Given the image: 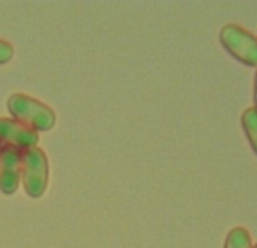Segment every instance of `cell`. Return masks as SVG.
I'll list each match as a JSON object with an SVG mask.
<instances>
[{"label": "cell", "mask_w": 257, "mask_h": 248, "mask_svg": "<svg viewBox=\"0 0 257 248\" xmlns=\"http://www.w3.org/2000/svg\"><path fill=\"white\" fill-rule=\"evenodd\" d=\"M8 109L14 119L37 132H47L53 129L56 122V115L52 107L26 94H13L8 100Z\"/></svg>", "instance_id": "1"}, {"label": "cell", "mask_w": 257, "mask_h": 248, "mask_svg": "<svg viewBox=\"0 0 257 248\" xmlns=\"http://www.w3.org/2000/svg\"><path fill=\"white\" fill-rule=\"evenodd\" d=\"M20 171L25 191L32 198L41 197L49 183V161L40 147H29L22 150Z\"/></svg>", "instance_id": "2"}, {"label": "cell", "mask_w": 257, "mask_h": 248, "mask_svg": "<svg viewBox=\"0 0 257 248\" xmlns=\"http://www.w3.org/2000/svg\"><path fill=\"white\" fill-rule=\"evenodd\" d=\"M221 41L225 49L239 61L257 65V40L239 26H225L221 31Z\"/></svg>", "instance_id": "3"}, {"label": "cell", "mask_w": 257, "mask_h": 248, "mask_svg": "<svg viewBox=\"0 0 257 248\" xmlns=\"http://www.w3.org/2000/svg\"><path fill=\"white\" fill-rule=\"evenodd\" d=\"M40 141L38 132L25 126L23 122L13 118H0V144L25 150L37 147Z\"/></svg>", "instance_id": "4"}, {"label": "cell", "mask_w": 257, "mask_h": 248, "mask_svg": "<svg viewBox=\"0 0 257 248\" xmlns=\"http://www.w3.org/2000/svg\"><path fill=\"white\" fill-rule=\"evenodd\" d=\"M22 150L10 146L0 149V191L7 195L17 192L22 171H20Z\"/></svg>", "instance_id": "5"}, {"label": "cell", "mask_w": 257, "mask_h": 248, "mask_svg": "<svg viewBox=\"0 0 257 248\" xmlns=\"http://www.w3.org/2000/svg\"><path fill=\"white\" fill-rule=\"evenodd\" d=\"M242 122L248 140L257 153V109H246L242 115Z\"/></svg>", "instance_id": "6"}, {"label": "cell", "mask_w": 257, "mask_h": 248, "mask_svg": "<svg viewBox=\"0 0 257 248\" xmlns=\"http://www.w3.org/2000/svg\"><path fill=\"white\" fill-rule=\"evenodd\" d=\"M225 248H251V240H249V234L246 233V230L240 227L233 228L227 236Z\"/></svg>", "instance_id": "7"}, {"label": "cell", "mask_w": 257, "mask_h": 248, "mask_svg": "<svg viewBox=\"0 0 257 248\" xmlns=\"http://www.w3.org/2000/svg\"><path fill=\"white\" fill-rule=\"evenodd\" d=\"M14 56V47L5 40H0V64H7Z\"/></svg>", "instance_id": "8"}, {"label": "cell", "mask_w": 257, "mask_h": 248, "mask_svg": "<svg viewBox=\"0 0 257 248\" xmlns=\"http://www.w3.org/2000/svg\"><path fill=\"white\" fill-rule=\"evenodd\" d=\"M255 109H257V76H255Z\"/></svg>", "instance_id": "9"}, {"label": "cell", "mask_w": 257, "mask_h": 248, "mask_svg": "<svg viewBox=\"0 0 257 248\" xmlns=\"http://www.w3.org/2000/svg\"><path fill=\"white\" fill-rule=\"evenodd\" d=\"M0 149H2V144H0Z\"/></svg>", "instance_id": "10"}, {"label": "cell", "mask_w": 257, "mask_h": 248, "mask_svg": "<svg viewBox=\"0 0 257 248\" xmlns=\"http://www.w3.org/2000/svg\"><path fill=\"white\" fill-rule=\"evenodd\" d=\"M254 248H257V245H255V246H254Z\"/></svg>", "instance_id": "11"}]
</instances>
